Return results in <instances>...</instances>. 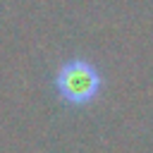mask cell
I'll return each mask as SVG.
<instances>
[{"mask_svg":"<svg viewBox=\"0 0 153 153\" xmlns=\"http://www.w3.org/2000/svg\"><path fill=\"white\" fill-rule=\"evenodd\" d=\"M57 98L67 105H88L98 98L103 88L100 69L86 57H69L65 60L53 79Z\"/></svg>","mask_w":153,"mask_h":153,"instance_id":"cell-1","label":"cell"}]
</instances>
